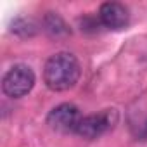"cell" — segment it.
Returning <instances> with one entry per match:
<instances>
[{"instance_id":"obj_4","label":"cell","mask_w":147,"mask_h":147,"mask_svg":"<svg viewBox=\"0 0 147 147\" xmlns=\"http://www.w3.org/2000/svg\"><path fill=\"white\" fill-rule=\"evenodd\" d=\"M82 113L76 106L73 104H59L55 106L49 116H47V125L55 130V131H61V133H76V128L82 121Z\"/></svg>"},{"instance_id":"obj_1","label":"cell","mask_w":147,"mask_h":147,"mask_svg":"<svg viewBox=\"0 0 147 147\" xmlns=\"http://www.w3.org/2000/svg\"><path fill=\"white\" fill-rule=\"evenodd\" d=\"M82 66L71 52H57L50 55L43 66V82L52 92H66L78 83Z\"/></svg>"},{"instance_id":"obj_2","label":"cell","mask_w":147,"mask_h":147,"mask_svg":"<svg viewBox=\"0 0 147 147\" xmlns=\"http://www.w3.org/2000/svg\"><path fill=\"white\" fill-rule=\"evenodd\" d=\"M35 73L26 64L12 66L2 78V90L11 99H21L31 92L35 87Z\"/></svg>"},{"instance_id":"obj_5","label":"cell","mask_w":147,"mask_h":147,"mask_svg":"<svg viewBox=\"0 0 147 147\" xmlns=\"http://www.w3.org/2000/svg\"><path fill=\"white\" fill-rule=\"evenodd\" d=\"M99 21L107 30H123L130 23V11L119 2H106L99 9Z\"/></svg>"},{"instance_id":"obj_3","label":"cell","mask_w":147,"mask_h":147,"mask_svg":"<svg viewBox=\"0 0 147 147\" xmlns=\"http://www.w3.org/2000/svg\"><path fill=\"white\" fill-rule=\"evenodd\" d=\"M116 111L113 109H106L102 113H97V114H88V116H83L78 128H76V133L87 140H94V138H99L102 137L107 130H111V126L116 123Z\"/></svg>"}]
</instances>
